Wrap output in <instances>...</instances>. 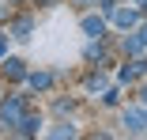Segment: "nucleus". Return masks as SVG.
<instances>
[{
    "label": "nucleus",
    "mask_w": 147,
    "mask_h": 140,
    "mask_svg": "<svg viewBox=\"0 0 147 140\" xmlns=\"http://www.w3.org/2000/svg\"><path fill=\"white\" fill-rule=\"evenodd\" d=\"M87 57H91V61H94V57H102V38H98V42H91V46H87Z\"/></svg>",
    "instance_id": "nucleus-10"
},
{
    "label": "nucleus",
    "mask_w": 147,
    "mask_h": 140,
    "mask_svg": "<svg viewBox=\"0 0 147 140\" xmlns=\"http://www.w3.org/2000/svg\"><path fill=\"white\" fill-rule=\"evenodd\" d=\"M0 72H4L8 80H23V76H26V68H23V61H8L4 68H0Z\"/></svg>",
    "instance_id": "nucleus-8"
},
{
    "label": "nucleus",
    "mask_w": 147,
    "mask_h": 140,
    "mask_svg": "<svg viewBox=\"0 0 147 140\" xmlns=\"http://www.w3.org/2000/svg\"><path fill=\"white\" fill-rule=\"evenodd\" d=\"M4 49H8V42H0V57H4Z\"/></svg>",
    "instance_id": "nucleus-11"
},
{
    "label": "nucleus",
    "mask_w": 147,
    "mask_h": 140,
    "mask_svg": "<svg viewBox=\"0 0 147 140\" xmlns=\"http://www.w3.org/2000/svg\"><path fill=\"white\" fill-rule=\"evenodd\" d=\"M38 125H42V118H34V114H23V121L15 125V133H19V136H34V133H38Z\"/></svg>",
    "instance_id": "nucleus-3"
},
{
    "label": "nucleus",
    "mask_w": 147,
    "mask_h": 140,
    "mask_svg": "<svg viewBox=\"0 0 147 140\" xmlns=\"http://www.w3.org/2000/svg\"><path fill=\"white\" fill-rule=\"evenodd\" d=\"M143 49H147V42H143L140 34H128V38H125V53H132V57H140Z\"/></svg>",
    "instance_id": "nucleus-7"
},
{
    "label": "nucleus",
    "mask_w": 147,
    "mask_h": 140,
    "mask_svg": "<svg viewBox=\"0 0 147 140\" xmlns=\"http://www.w3.org/2000/svg\"><path fill=\"white\" fill-rule=\"evenodd\" d=\"M26 114V95H11L8 102H0V125L4 129H15Z\"/></svg>",
    "instance_id": "nucleus-1"
},
{
    "label": "nucleus",
    "mask_w": 147,
    "mask_h": 140,
    "mask_svg": "<svg viewBox=\"0 0 147 140\" xmlns=\"http://www.w3.org/2000/svg\"><path fill=\"white\" fill-rule=\"evenodd\" d=\"M140 99H143V102H147V87H143V91H140Z\"/></svg>",
    "instance_id": "nucleus-12"
},
{
    "label": "nucleus",
    "mask_w": 147,
    "mask_h": 140,
    "mask_svg": "<svg viewBox=\"0 0 147 140\" xmlns=\"http://www.w3.org/2000/svg\"><path fill=\"white\" fill-rule=\"evenodd\" d=\"M26 34H30V19H19L15 23V38H26Z\"/></svg>",
    "instance_id": "nucleus-9"
},
{
    "label": "nucleus",
    "mask_w": 147,
    "mask_h": 140,
    "mask_svg": "<svg viewBox=\"0 0 147 140\" xmlns=\"http://www.w3.org/2000/svg\"><path fill=\"white\" fill-rule=\"evenodd\" d=\"M109 15H113V23H117V27H125V31H128V27H136V23H140V15H136V12H128V8H121V12L113 8Z\"/></svg>",
    "instance_id": "nucleus-4"
},
{
    "label": "nucleus",
    "mask_w": 147,
    "mask_h": 140,
    "mask_svg": "<svg viewBox=\"0 0 147 140\" xmlns=\"http://www.w3.org/2000/svg\"><path fill=\"white\" fill-rule=\"evenodd\" d=\"M83 31L91 34V38H102V34H106V23L94 19V15H87V19H83Z\"/></svg>",
    "instance_id": "nucleus-5"
},
{
    "label": "nucleus",
    "mask_w": 147,
    "mask_h": 140,
    "mask_svg": "<svg viewBox=\"0 0 147 140\" xmlns=\"http://www.w3.org/2000/svg\"><path fill=\"white\" fill-rule=\"evenodd\" d=\"M26 83H30L34 91H45L49 83H53V76H49V72H30V76H26Z\"/></svg>",
    "instance_id": "nucleus-6"
},
{
    "label": "nucleus",
    "mask_w": 147,
    "mask_h": 140,
    "mask_svg": "<svg viewBox=\"0 0 147 140\" xmlns=\"http://www.w3.org/2000/svg\"><path fill=\"white\" fill-rule=\"evenodd\" d=\"M121 121H125V129H128V133H140V129H147V118L140 114V110H125V118H121Z\"/></svg>",
    "instance_id": "nucleus-2"
}]
</instances>
